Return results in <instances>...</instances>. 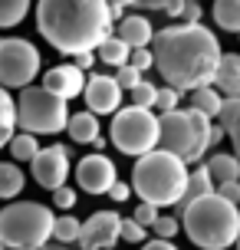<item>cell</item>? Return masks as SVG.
I'll return each instance as SVG.
<instances>
[{
    "instance_id": "6da1fadb",
    "label": "cell",
    "mask_w": 240,
    "mask_h": 250,
    "mask_svg": "<svg viewBox=\"0 0 240 250\" xmlns=\"http://www.w3.org/2000/svg\"><path fill=\"white\" fill-rule=\"evenodd\" d=\"M152 66L161 73L164 86L178 92H194L201 86H214V73L220 62V40L204 23H171L155 30Z\"/></svg>"
},
{
    "instance_id": "7a4b0ae2",
    "label": "cell",
    "mask_w": 240,
    "mask_h": 250,
    "mask_svg": "<svg viewBox=\"0 0 240 250\" xmlns=\"http://www.w3.org/2000/svg\"><path fill=\"white\" fill-rule=\"evenodd\" d=\"M112 7L105 0H40L37 30L53 50L66 56L96 53L105 37H112Z\"/></svg>"
},
{
    "instance_id": "3957f363",
    "label": "cell",
    "mask_w": 240,
    "mask_h": 250,
    "mask_svg": "<svg viewBox=\"0 0 240 250\" xmlns=\"http://www.w3.org/2000/svg\"><path fill=\"white\" fill-rule=\"evenodd\" d=\"M181 230L191 237V244L201 250H227L240 237V208L217 194L181 204Z\"/></svg>"
},
{
    "instance_id": "277c9868",
    "label": "cell",
    "mask_w": 240,
    "mask_h": 250,
    "mask_svg": "<svg viewBox=\"0 0 240 250\" xmlns=\"http://www.w3.org/2000/svg\"><path fill=\"white\" fill-rule=\"evenodd\" d=\"M184 185H188V165L164 148H155L135 158L132 181H128V188L141 198V204H152L158 211L178 208L184 198Z\"/></svg>"
},
{
    "instance_id": "5b68a950",
    "label": "cell",
    "mask_w": 240,
    "mask_h": 250,
    "mask_svg": "<svg viewBox=\"0 0 240 250\" xmlns=\"http://www.w3.org/2000/svg\"><path fill=\"white\" fill-rule=\"evenodd\" d=\"M56 214L37 201H13L0 208V247L3 250H40L53 240Z\"/></svg>"
},
{
    "instance_id": "8992f818",
    "label": "cell",
    "mask_w": 240,
    "mask_h": 250,
    "mask_svg": "<svg viewBox=\"0 0 240 250\" xmlns=\"http://www.w3.org/2000/svg\"><path fill=\"white\" fill-rule=\"evenodd\" d=\"M207 132H211V119H204L194 109H175V112L158 115V148L171 151L184 165L201 162L211 151Z\"/></svg>"
},
{
    "instance_id": "52a82bcc",
    "label": "cell",
    "mask_w": 240,
    "mask_h": 250,
    "mask_svg": "<svg viewBox=\"0 0 240 250\" xmlns=\"http://www.w3.org/2000/svg\"><path fill=\"white\" fill-rule=\"evenodd\" d=\"M13 105H17V128L26 135H56L66 128L69 119V102L46 92L43 86L20 89V99H13Z\"/></svg>"
},
{
    "instance_id": "ba28073f",
    "label": "cell",
    "mask_w": 240,
    "mask_h": 250,
    "mask_svg": "<svg viewBox=\"0 0 240 250\" xmlns=\"http://www.w3.org/2000/svg\"><path fill=\"white\" fill-rule=\"evenodd\" d=\"M112 145L128 158H141L148 151L158 148V115L152 109H119L112 115V128H109Z\"/></svg>"
},
{
    "instance_id": "9c48e42d",
    "label": "cell",
    "mask_w": 240,
    "mask_h": 250,
    "mask_svg": "<svg viewBox=\"0 0 240 250\" xmlns=\"http://www.w3.org/2000/svg\"><path fill=\"white\" fill-rule=\"evenodd\" d=\"M43 56L30 40L20 37H7L0 40V89H26L33 86Z\"/></svg>"
},
{
    "instance_id": "30bf717a",
    "label": "cell",
    "mask_w": 240,
    "mask_h": 250,
    "mask_svg": "<svg viewBox=\"0 0 240 250\" xmlns=\"http://www.w3.org/2000/svg\"><path fill=\"white\" fill-rule=\"evenodd\" d=\"M33 181L46 191H56V188L66 185L69 178V148L66 145H50V148H40L33 155Z\"/></svg>"
},
{
    "instance_id": "8fae6325",
    "label": "cell",
    "mask_w": 240,
    "mask_h": 250,
    "mask_svg": "<svg viewBox=\"0 0 240 250\" xmlns=\"http://www.w3.org/2000/svg\"><path fill=\"white\" fill-rule=\"evenodd\" d=\"M76 181L86 194H105V191L119 181L115 162L105 158V155H99V151H92V155H86V158L76 165Z\"/></svg>"
},
{
    "instance_id": "7c38bea8",
    "label": "cell",
    "mask_w": 240,
    "mask_h": 250,
    "mask_svg": "<svg viewBox=\"0 0 240 250\" xmlns=\"http://www.w3.org/2000/svg\"><path fill=\"white\" fill-rule=\"evenodd\" d=\"M119 214L115 211H96L86 224L79 227V247L82 250H112L119 244Z\"/></svg>"
},
{
    "instance_id": "4fadbf2b",
    "label": "cell",
    "mask_w": 240,
    "mask_h": 250,
    "mask_svg": "<svg viewBox=\"0 0 240 250\" xmlns=\"http://www.w3.org/2000/svg\"><path fill=\"white\" fill-rule=\"evenodd\" d=\"M82 96H86V112L92 115H115L122 109V89L115 86L112 76H89L82 86Z\"/></svg>"
},
{
    "instance_id": "5bb4252c",
    "label": "cell",
    "mask_w": 240,
    "mask_h": 250,
    "mask_svg": "<svg viewBox=\"0 0 240 250\" xmlns=\"http://www.w3.org/2000/svg\"><path fill=\"white\" fill-rule=\"evenodd\" d=\"M82 86H86V73L76 69L73 62H60V66H53L43 73V89L53 92V96H60V99H76L82 96Z\"/></svg>"
},
{
    "instance_id": "9a60e30c",
    "label": "cell",
    "mask_w": 240,
    "mask_h": 250,
    "mask_svg": "<svg viewBox=\"0 0 240 250\" xmlns=\"http://www.w3.org/2000/svg\"><path fill=\"white\" fill-rule=\"evenodd\" d=\"M115 37L125 43L128 50H141V46H148L155 37V26L148 17H141V13H132V17H122L119 20V30H115Z\"/></svg>"
},
{
    "instance_id": "2e32d148",
    "label": "cell",
    "mask_w": 240,
    "mask_h": 250,
    "mask_svg": "<svg viewBox=\"0 0 240 250\" xmlns=\"http://www.w3.org/2000/svg\"><path fill=\"white\" fill-rule=\"evenodd\" d=\"M214 89L224 99H240V53H220L214 73Z\"/></svg>"
},
{
    "instance_id": "e0dca14e",
    "label": "cell",
    "mask_w": 240,
    "mask_h": 250,
    "mask_svg": "<svg viewBox=\"0 0 240 250\" xmlns=\"http://www.w3.org/2000/svg\"><path fill=\"white\" fill-rule=\"evenodd\" d=\"M66 132H69V138L79 142V145H92V142L99 138V115L86 112V109H82V112H69Z\"/></svg>"
},
{
    "instance_id": "ac0fdd59",
    "label": "cell",
    "mask_w": 240,
    "mask_h": 250,
    "mask_svg": "<svg viewBox=\"0 0 240 250\" xmlns=\"http://www.w3.org/2000/svg\"><path fill=\"white\" fill-rule=\"evenodd\" d=\"M217 125L224 128V135L234 145V158H240V99H224L220 112H217Z\"/></svg>"
},
{
    "instance_id": "d6986e66",
    "label": "cell",
    "mask_w": 240,
    "mask_h": 250,
    "mask_svg": "<svg viewBox=\"0 0 240 250\" xmlns=\"http://www.w3.org/2000/svg\"><path fill=\"white\" fill-rule=\"evenodd\" d=\"M204 171L211 175V181H214V188L217 185H227V181H237L240 178V162L234 158V155H211L207 162H204Z\"/></svg>"
},
{
    "instance_id": "ffe728a7",
    "label": "cell",
    "mask_w": 240,
    "mask_h": 250,
    "mask_svg": "<svg viewBox=\"0 0 240 250\" xmlns=\"http://www.w3.org/2000/svg\"><path fill=\"white\" fill-rule=\"evenodd\" d=\"M220 102H224V96H220L214 86H201V89L191 92V105H188V109H194V112H201L204 119L214 122L217 112H220Z\"/></svg>"
},
{
    "instance_id": "44dd1931",
    "label": "cell",
    "mask_w": 240,
    "mask_h": 250,
    "mask_svg": "<svg viewBox=\"0 0 240 250\" xmlns=\"http://www.w3.org/2000/svg\"><path fill=\"white\" fill-rule=\"evenodd\" d=\"M26 185V175L17 168V162H0V201H13Z\"/></svg>"
},
{
    "instance_id": "7402d4cb",
    "label": "cell",
    "mask_w": 240,
    "mask_h": 250,
    "mask_svg": "<svg viewBox=\"0 0 240 250\" xmlns=\"http://www.w3.org/2000/svg\"><path fill=\"white\" fill-rule=\"evenodd\" d=\"M17 135V105L7 89H0V151L7 148V142Z\"/></svg>"
},
{
    "instance_id": "603a6c76",
    "label": "cell",
    "mask_w": 240,
    "mask_h": 250,
    "mask_svg": "<svg viewBox=\"0 0 240 250\" xmlns=\"http://www.w3.org/2000/svg\"><path fill=\"white\" fill-rule=\"evenodd\" d=\"M128 53H132V50H128L119 37H105L99 46H96V60L119 69V66H125V62H128Z\"/></svg>"
},
{
    "instance_id": "cb8c5ba5",
    "label": "cell",
    "mask_w": 240,
    "mask_h": 250,
    "mask_svg": "<svg viewBox=\"0 0 240 250\" xmlns=\"http://www.w3.org/2000/svg\"><path fill=\"white\" fill-rule=\"evenodd\" d=\"M204 194H214V181H211V175L201 168H194V171H188V185H184V198H181V204H191V201L204 198ZM178 204V208H181Z\"/></svg>"
},
{
    "instance_id": "d4e9b609",
    "label": "cell",
    "mask_w": 240,
    "mask_h": 250,
    "mask_svg": "<svg viewBox=\"0 0 240 250\" xmlns=\"http://www.w3.org/2000/svg\"><path fill=\"white\" fill-rule=\"evenodd\" d=\"M214 20L220 30L227 33H237L240 37V0H214Z\"/></svg>"
},
{
    "instance_id": "484cf974",
    "label": "cell",
    "mask_w": 240,
    "mask_h": 250,
    "mask_svg": "<svg viewBox=\"0 0 240 250\" xmlns=\"http://www.w3.org/2000/svg\"><path fill=\"white\" fill-rule=\"evenodd\" d=\"M30 13V0H0V30L23 23Z\"/></svg>"
},
{
    "instance_id": "4316f807",
    "label": "cell",
    "mask_w": 240,
    "mask_h": 250,
    "mask_svg": "<svg viewBox=\"0 0 240 250\" xmlns=\"http://www.w3.org/2000/svg\"><path fill=\"white\" fill-rule=\"evenodd\" d=\"M7 148H10L13 162H33V155L40 151V142L37 135H26V132H17V135L7 142Z\"/></svg>"
},
{
    "instance_id": "83f0119b",
    "label": "cell",
    "mask_w": 240,
    "mask_h": 250,
    "mask_svg": "<svg viewBox=\"0 0 240 250\" xmlns=\"http://www.w3.org/2000/svg\"><path fill=\"white\" fill-rule=\"evenodd\" d=\"M79 227H82V221H79V217L63 214V217H56V221H53V240L69 247V244H76V240H79Z\"/></svg>"
},
{
    "instance_id": "f1b7e54d",
    "label": "cell",
    "mask_w": 240,
    "mask_h": 250,
    "mask_svg": "<svg viewBox=\"0 0 240 250\" xmlns=\"http://www.w3.org/2000/svg\"><path fill=\"white\" fill-rule=\"evenodd\" d=\"M152 109H158V112H175V109H181V92L171 86H161L158 92H155V105Z\"/></svg>"
},
{
    "instance_id": "f546056e",
    "label": "cell",
    "mask_w": 240,
    "mask_h": 250,
    "mask_svg": "<svg viewBox=\"0 0 240 250\" xmlns=\"http://www.w3.org/2000/svg\"><path fill=\"white\" fill-rule=\"evenodd\" d=\"M155 92H158V86L148 83V79H141L128 96H132V105H135V109H152V105H155Z\"/></svg>"
},
{
    "instance_id": "4dcf8cb0",
    "label": "cell",
    "mask_w": 240,
    "mask_h": 250,
    "mask_svg": "<svg viewBox=\"0 0 240 250\" xmlns=\"http://www.w3.org/2000/svg\"><path fill=\"white\" fill-rule=\"evenodd\" d=\"M145 237H148V230L139 227L132 217H122L119 221V240H125V244H145Z\"/></svg>"
},
{
    "instance_id": "1f68e13d",
    "label": "cell",
    "mask_w": 240,
    "mask_h": 250,
    "mask_svg": "<svg viewBox=\"0 0 240 250\" xmlns=\"http://www.w3.org/2000/svg\"><path fill=\"white\" fill-rule=\"evenodd\" d=\"M112 79H115V86L122 89V92H132V89L141 83V73L135 69V66H128V62H125V66H119V73H115Z\"/></svg>"
},
{
    "instance_id": "d6a6232c",
    "label": "cell",
    "mask_w": 240,
    "mask_h": 250,
    "mask_svg": "<svg viewBox=\"0 0 240 250\" xmlns=\"http://www.w3.org/2000/svg\"><path fill=\"white\" fill-rule=\"evenodd\" d=\"M184 3H191V0H139L135 7H141V10H164L168 17H178Z\"/></svg>"
},
{
    "instance_id": "836d02e7",
    "label": "cell",
    "mask_w": 240,
    "mask_h": 250,
    "mask_svg": "<svg viewBox=\"0 0 240 250\" xmlns=\"http://www.w3.org/2000/svg\"><path fill=\"white\" fill-rule=\"evenodd\" d=\"M152 230H155V237H158V240H171L178 230H181V224H178V217H164V214H158L155 224H152Z\"/></svg>"
},
{
    "instance_id": "e575fe53",
    "label": "cell",
    "mask_w": 240,
    "mask_h": 250,
    "mask_svg": "<svg viewBox=\"0 0 240 250\" xmlns=\"http://www.w3.org/2000/svg\"><path fill=\"white\" fill-rule=\"evenodd\" d=\"M53 204H56V208H60V211H73V208H76V191H73V188H56V191H53Z\"/></svg>"
},
{
    "instance_id": "d590c367",
    "label": "cell",
    "mask_w": 240,
    "mask_h": 250,
    "mask_svg": "<svg viewBox=\"0 0 240 250\" xmlns=\"http://www.w3.org/2000/svg\"><path fill=\"white\" fill-rule=\"evenodd\" d=\"M128 66H135L139 73H148V69H152V50H148V46L132 50V53H128Z\"/></svg>"
},
{
    "instance_id": "8d00e7d4",
    "label": "cell",
    "mask_w": 240,
    "mask_h": 250,
    "mask_svg": "<svg viewBox=\"0 0 240 250\" xmlns=\"http://www.w3.org/2000/svg\"><path fill=\"white\" fill-rule=\"evenodd\" d=\"M155 217H158V208H152V204H139L135 214H132V221H135L139 227H145V230L155 224Z\"/></svg>"
},
{
    "instance_id": "74e56055",
    "label": "cell",
    "mask_w": 240,
    "mask_h": 250,
    "mask_svg": "<svg viewBox=\"0 0 240 250\" xmlns=\"http://www.w3.org/2000/svg\"><path fill=\"white\" fill-rule=\"evenodd\" d=\"M178 17H181L184 23H201V17H204V10H201V0H191V3H184Z\"/></svg>"
},
{
    "instance_id": "f35d334b",
    "label": "cell",
    "mask_w": 240,
    "mask_h": 250,
    "mask_svg": "<svg viewBox=\"0 0 240 250\" xmlns=\"http://www.w3.org/2000/svg\"><path fill=\"white\" fill-rule=\"evenodd\" d=\"M214 194H217V198H224V201H230V204H240V185H237V181L217 185V188H214Z\"/></svg>"
},
{
    "instance_id": "ab89813d",
    "label": "cell",
    "mask_w": 240,
    "mask_h": 250,
    "mask_svg": "<svg viewBox=\"0 0 240 250\" xmlns=\"http://www.w3.org/2000/svg\"><path fill=\"white\" fill-rule=\"evenodd\" d=\"M105 194H109V198H112L115 204H122V201H128V198H132V188H128L125 181H115V185L109 188V191H105Z\"/></svg>"
},
{
    "instance_id": "60d3db41",
    "label": "cell",
    "mask_w": 240,
    "mask_h": 250,
    "mask_svg": "<svg viewBox=\"0 0 240 250\" xmlns=\"http://www.w3.org/2000/svg\"><path fill=\"white\" fill-rule=\"evenodd\" d=\"M73 66H76V69H82V73H86V69H92V66H96V53H79Z\"/></svg>"
},
{
    "instance_id": "b9f144b4",
    "label": "cell",
    "mask_w": 240,
    "mask_h": 250,
    "mask_svg": "<svg viewBox=\"0 0 240 250\" xmlns=\"http://www.w3.org/2000/svg\"><path fill=\"white\" fill-rule=\"evenodd\" d=\"M141 250H178L175 244H171V240H145V244H141Z\"/></svg>"
},
{
    "instance_id": "7bdbcfd3",
    "label": "cell",
    "mask_w": 240,
    "mask_h": 250,
    "mask_svg": "<svg viewBox=\"0 0 240 250\" xmlns=\"http://www.w3.org/2000/svg\"><path fill=\"white\" fill-rule=\"evenodd\" d=\"M220 138H224V128H220V125H214L211 122V132H207V148H214L217 142H220Z\"/></svg>"
},
{
    "instance_id": "ee69618b",
    "label": "cell",
    "mask_w": 240,
    "mask_h": 250,
    "mask_svg": "<svg viewBox=\"0 0 240 250\" xmlns=\"http://www.w3.org/2000/svg\"><path fill=\"white\" fill-rule=\"evenodd\" d=\"M109 7H119V10H125V7H135L139 0H105Z\"/></svg>"
},
{
    "instance_id": "f6af8a7d",
    "label": "cell",
    "mask_w": 240,
    "mask_h": 250,
    "mask_svg": "<svg viewBox=\"0 0 240 250\" xmlns=\"http://www.w3.org/2000/svg\"><path fill=\"white\" fill-rule=\"evenodd\" d=\"M40 250H69V247H66V244H56V240H50V244H43Z\"/></svg>"
},
{
    "instance_id": "bcb514c9",
    "label": "cell",
    "mask_w": 240,
    "mask_h": 250,
    "mask_svg": "<svg viewBox=\"0 0 240 250\" xmlns=\"http://www.w3.org/2000/svg\"><path fill=\"white\" fill-rule=\"evenodd\" d=\"M105 145H109V142H105V138H96V142H92V148H96V151H99V155H102V148H105Z\"/></svg>"
},
{
    "instance_id": "7dc6e473",
    "label": "cell",
    "mask_w": 240,
    "mask_h": 250,
    "mask_svg": "<svg viewBox=\"0 0 240 250\" xmlns=\"http://www.w3.org/2000/svg\"><path fill=\"white\" fill-rule=\"evenodd\" d=\"M234 247H237V250H240V237H237V244H234Z\"/></svg>"
},
{
    "instance_id": "c3c4849f",
    "label": "cell",
    "mask_w": 240,
    "mask_h": 250,
    "mask_svg": "<svg viewBox=\"0 0 240 250\" xmlns=\"http://www.w3.org/2000/svg\"><path fill=\"white\" fill-rule=\"evenodd\" d=\"M237 162H240V158H237Z\"/></svg>"
},
{
    "instance_id": "681fc988",
    "label": "cell",
    "mask_w": 240,
    "mask_h": 250,
    "mask_svg": "<svg viewBox=\"0 0 240 250\" xmlns=\"http://www.w3.org/2000/svg\"><path fill=\"white\" fill-rule=\"evenodd\" d=\"M237 208H240V204H237Z\"/></svg>"
},
{
    "instance_id": "f907efd6",
    "label": "cell",
    "mask_w": 240,
    "mask_h": 250,
    "mask_svg": "<svg viewBox=\"0 0 240 250\" xmlns=\"http://www.w3.org/2000/svg\"><path fill=\"white\" fill-rule=\"evenodd\" d=\"M0 250H3V247H0Z\"/></svg>"
}]
</instances>
